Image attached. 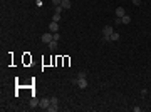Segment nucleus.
Instances as JSON below:
<instances>
[{
    "label": "nucleus",
    "instance_id": "nucleus-1",
    "mask_svg": "<svg viewBox=\"0 0 151 112\" xmlns=\"http://www.w3.org/2000/svg\"><path fill=\"white\" fill-rule=\"evenodd\" d=\"M113 27L111 25H106V27L103 28V40L104 42H111V35H113Z\"/></svg>",
    "mask_w": 151,
    "mask_h": 112
},
{
    "label": "nucleus",
    "instance_id": "nucleus-2",
    "mask_svg": "<svg viewBox=\"0 0 151 112\" xmlns=\"http://www.w3.org/2000/svg\"><path fill=\"white\" fill-rule=\"evenodd\" d=\"M49 30H50L52 34L59 32V22H50V25H49Z\"/></svg>",
    "mask_w": 151,
    "mask_h": 112
},
{
    "label": "nucleus",
    "instance_id": "nucleus-3",
    "mask_svg": "<svg viewBox=\"0 0 151 112\" xmlns=\"http://www.w3.org/2000/svg\"><path fill=\"white\" fill-rule=\"evenodd\" d=\"M77 87H79V89H86V87H87V80H86V77L77 79Z\"/></svg>",
    "mask_w": 151,
    "mask_h": 112
},
{
    "label": "nucleus",
    "instance_id": "nucleus-4",
    "mask_svg": "<svg viewBox=\"0 0 151 112\" xmlns=\"http://www.w3.org/2000/svg\"><path fill=\"white\" fill-rule=\"evenodd\" d=\"M42 40H44L45 44L52 42V40H54V37H52V32H47V34H44V35H42Z\"/></svg>",
    "mask_w": 151,
    "mask_h": 112
},
{
    "label": "nucleus",
    "instance_id": "nucleus-5",
    "mask_svg": "<svg viewBox=\"0 0 151 112\" xmlns=\"http://www.w3.org/2000/svg\"><path fill=\"white\" fill-rule=\"evenodd\" d=\"M50 105V99H42L40 100V109H44V111H47V107Z\"/></svg>",
    "mask_w": 151,
    "mask_h": 112
},
{
    "label": "nucleus",
    "instance_id": "nucleus-6",
    "mask_svg": "<svg viewBox=\"0 0 151 112\" xmlns=\"http://www.w3.org/2000/svg\"><path fill=\"white\" fill-rule=\"evenodd\" d=\"M126 12H124V7H118L116 9V17H124Z\"/></svg>",
    "mask_w": 151,
    "mask_h": 112
},
{
    "label": "nucleus",
    "instance_id": "nucleus-7",
    "mask_svg": "<svg viewBox=\"0 0 151 112\" xmlns=\"http://www.w3.org/2000/svg\"><path fill=\"white\" fill-rule=\"evenodd\" d=\"M71 5H72V3H71V0H62V3H60V7H62L64 10L71 9Z\"/></svg>",
    "mask_w": 151,
    "mask_h": 112
},
{
    "label": "nucleus",
    "instance_id": "nucleus-8",
    "mask_svg": "<svg viewBox=\"0 0 151 112\" xmlns=\"http://www.w3.org/2000/svg\"><path fill=\"white\" fill-rule=\"evenodd\" d=\"M57 49V40H52V42H49V50L50 52H54Z\"/></svg>",
    "mask_w": 151,
    "mask_h": 112
},
{
    "label": "nucleus",
    "instance_id": "nucleus-9",
    "mask_svg": "<svg viewBox=\"0 0 151 112\" xmlns=\"http://www.w3.org/2000/svg\"><path fill=\"white\" fill-rule=\"evenodd\" d=\"M121 20H123V25L131 24V17H129V15H124V17H121Z\"/></svg>",
    "mask_w": 151,
    "mask_h": 112
},
{
    "label": "nucleus",
    "instance_id": "nucleus-10",
    "mask_svg": "<svg viewBox=\"0 0 151 112\" xmlns=\"http://www.w3.org/2000/svg\"><path fill=\"white\" fill-rule=\"evenodd\" d=\"M119 37H121V35H119L118 32H113V35H111V42H118Z\"/></svg>",
    "mask_w": 151,
    "mask_h": 112
},
{
    "label": "nucleus",
    "instance_id": "nucleus-11",
    "mask_svg": "<svg viewBox=\"0 0 151 112\" xmlns=\"http://www.w3.org/2000/svg\"><path fill=\"white\" fill-rule=\"evenodd\" d=\"M37 105H40V100H37V99H32V100H30V107H37Z\"/></svg>",
    "mask_w": 151,
    "mask_h": 112
},
{
    "label": "nucleus",
    "instance_id": "nucleus-12",
    "mask_svg": "<svg viewBox=\"0 0 151 112\" xmlns=\"http://www.w3.org/2000/svg\"><path fill=\"white\" fill-rule=\"evenodd\" d=\"M57 109H59V107H57V105H52V104H50V105L47 107V111H49V112H56Z\"/></svg>",
    "mask_w": 151,
    "mask_h": 112
},
{
    "label": "nucleus",
    "instance_id": "nucleus-13",
    "mask_svg": "<svg viewBox=\"0 0 151 112\" xmlns=\"http://www.w3.org/2000/svg\"><path fill=\"white\" fill-rule=\"evenodd\" d=\"M60 20V13H54L52 15V22H59Z\"/></svg>",
    "mask_w": 151,
    "mask_h": 112
},
{
    "label": "nucleus",
    "instance_id": "nucleus-14",
    "mask_svg": "<svg viewBox=\"0 0 151 112\" xmlns=\"http://www.w3.org/2000/svg\"><path fill=\"white\" fill-rule=\"evenodd\" d=\"M50 104H52V105H59V100H57V97H50Z\"/></svg>",
    "mask_w": 151,
    "mask_h": 112
},
{
    "label": "nucleus",
    "instance_id": "nucleus-15",
    "mask_svg": "<svg viewBox=\"0 0 151 112\" xmlns=\"http://www.w3.org/2000/svg\"><path fill=\"white\" fill-rule=\"evenodd\" d=\"M114 25H123V20H121V17H116V20H114Z\"/></svg>",
    "mask_w": 151,
    "mask_h": 112
},
{
    "label": "nucleus",
    "instance_id": "nucleus-16",
    "mask_svg": "<svg viewBox=\"0 0 151 112\" xmlns=\"http://www.w3.org/2000/svg\"><path fill=\"white\" fill-rule=\"evenodd\" d=\"M62 10H64V9H62L60 5H57V7H56V10H54V13H62Z\"/></svg>",
    "mask_w": 151,
    "mask_h": 112
},
{
    "label": "nucleus",
    "instance_id": "nucleus-17",
    "mask_svg": "<svg viewBox=\"0 0 151 112\" xmlns=\"http://www.w3.org/2000/svg\"><path fill=\"white\" fill-rule=\"evenodd\" d=\"M52 3L57 7V5H60V3H62V0H52Z\"/></svg>",
    "mask_w": 151,
    "mask_h": 112
},
{
    "label": "nucleus",
    "instance_id": "nucleus-18",
    "mask_svg": "<svg viewBox=\"0 0 151 112\" xmlns=\"http://www.w3.org/2000/svg\"><path fill=\"white\" fill-rule=\"evenodd\" d=\"M133 5H136V7L141 5V0H133Z\"/></svg>",
    "mask_w": 151,
    "mask_h": 112
},
{
    "label": "nucleus",
    "instance_id": "nucleus-19",
    "mask_svg": "<svg viewBox=\"0 0 151 112\" xmlns=\"http://www.w3.org/2000/svg\"><path fill=\"white\" fill-rule=\"evenodd\" d=\"M52 37H54V40H59V38H60V37H59V32H56V34H52Z\"/></svg>",
    "mask_w": 151,
    "mask_h": 112
},
{
    "label": "nucleus",
    "instance_id": "nucleus-20",
    "mask_svg": "<svg viewBox=\"0 0 151 112\" xmlns=\"http://www.w3.org/2000/svg\"><path fill=\"white\" fill-rule=\"evenodd\" d=\"M82 77H86L84 72H79V74H77V79H82Z\"/></svg>",
    "mask_w": 151,
    "mask_h": 112
}]
</instances>
